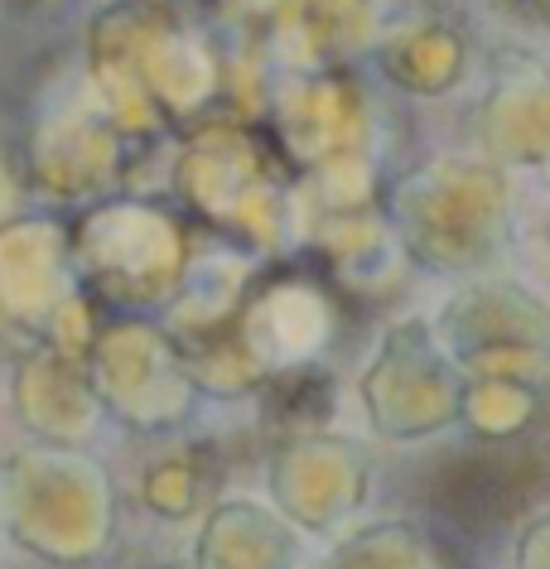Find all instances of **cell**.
Listing matches in <instances>:
<instances>
[{
	"mask_svg": "<svg viewBox=\"0 0 550 569\" xmlns=\"http://www.w3.org/2000/svg\"><path fill=\"white\" fill-rule=\"evenodd\" d=\"M550 396L527 387V381H507V377H463V406L459 420L478 445L507 449L517 439H527L536 425L546 420Z\"/></svg>",
	"mask_w": 550,
	"mask_h": 569,
	"instance_id": "cell-5",
	"label": "cell"
},
{
	"mask_svg": "<svg viewBox=\"0 0 550 569\" xmlns=\"http://www.w3.org/2000/svg\"><path fill=\"white\" fill-rule=\"evenodd\" d=\"M367 406L387 439H430L459 420L463 372L444 352L434 323L406 319L387 333L382 358L367 377Z\"/></svg>",
	"mask_w": 550,
	"mask_h": 569,
	"instance_id": "cell-3",
	"label": "cell"
},
{
	"mask_svg": "<svg viewBox=\"0 0 550 569\" xmlns=\"http://www.w3.org/2000/svg\"><path fill=\"white\" fill-rule=\"evenodd\" d=\"M546 241H550V232H546Z\"/></svg>",
	"mask_w": 550,
	"mask_h": 569,
	"instance_id": "cell-9",
	"label": "cell"
},
{
	"mask_svg": "<svg viewBox=\"0 0 550 569\" xmlns=\"http://www.w3.org/2000/svg\"><path fill=\"white\" fill-rule=\"evenodd\" d=\"M382 59L391 68V82H401L406 92L434 97V92H449L463 78L469 49H463V39L454 30H444V24H420V30H406L391 39L382 49Z\"/></svg>",
	"mask_w": 550,
	"mask_h": 569,
	"instance_id": "cell-6",
	"label": "cell"
},
{
	"mask_svg": "<svg viewBox=\"0 0 550 569\" xmlns=\"http://www.w3.org/2000/svg\"><path fill=\"white\" fill-rule=\"evenodd\" d=\"M498 10H507L512 20H527V24H541L550 30V0H492Z\"/></svg>",
	"mask_w": 550,
	"mask_h": 569,
	"instance_id": "cell-8",
	"label": "cell"
},
{
	"mask_svg": "<svg viewBox=\"0 0 550 569\" xmlns=\"http://www.w3.org/2000/svg\"><path fill=\"white\" fill-rule=\"evenodd\" d=\"M463 377H507L550 396V305L521 280H473L434 319Z\"/></svg>",
	"mask_w": 550,
	"mask_h": 569,
	"instance_id": "cell-2",
	"label": "cell"
},
{
	"mask_svg": "<svg viewBox=\"0 0 550 569\" xmlns=\"http://www.w3.org/2000/svg\"><path fill=\"white\" fill-rule=\"evenodd\" d=\"M406 256L430 276H478L512 247V189L492 160H426L391 189Z\"/></svg>",
	"mask_w": 550,
	"mask_h": 569,
	"instance_id": "cell-1",
	"label": "cell"
},
{
	"mask_svg": "<svg viewBox=\"0 0 550 569\" xmlns=\"http://www.w3.org/2000/svg\"><path fill=\"white\" fill-rule=\"evenodd\" d=\"M478 146L502 169H550V68L507 49L478 102Z\"/></svg>",
	"mask_w": 550,
	"mask_h": 569,
	"instance_id": "cell-4",
	"label": "cell"
},
{
	"mask_svg": "<svg viewBox=\"0 0 550 569\" xmlns=\"http://www.w3.org/2000/svg\"><path fill=\"white\" fill-rule=\"evenodd\" d=\"M512 569H550V507L536 511V517L517 531Z\"/></svg>",
	"mask_w": 550,
	"mask_h": 569,
	"instance_id": "cell-7",
	"label": "cell"
}]
</instances>
